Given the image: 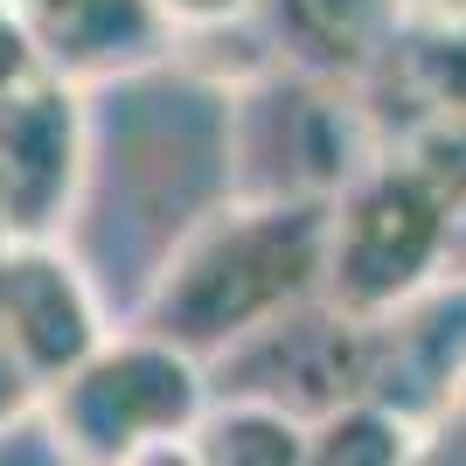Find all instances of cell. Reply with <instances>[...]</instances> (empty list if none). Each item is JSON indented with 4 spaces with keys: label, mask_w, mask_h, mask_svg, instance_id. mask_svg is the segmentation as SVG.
<instances>
[{
    "label": "cell",
    "mask_w": 466,
    "mask_h": 466,
    "mask_svg": "<svg viewBox=\"0 0 466 466\" xmlns=\"http://www.w3.org/2000/svg\"><path fill=\"white\" fill-rule=\"evenodd\" d=\"M328 202H244L230 195L154 265L126 328L195 355L202 370L251 349L265 328L320 299Z\"/></svg>",
    "instance_id": "6da1fadb"
},
{
    "label": "cell",
    "mask_w": 466,
    "mask_h": 466,
    "mask_svg": "<svg viewBox=\"0 0 466 466\" xmlns=\"http://www.w3.org/2000/svg\"><path fill=\"white\" fill-rule=\"evenodd\" d=\"M452 244H460V209L439 181L404 154H383L349 195L328 202V265H320V299L341 320L390 328L418 313L439 286H452Z\"/></svg>",
    "instance_id": "7a4b0ae2"
},
{
    "label": "cell",
    "mask_w": 466,
    "mask_h": 466,
    "mask_svg": "<svg viewBox=\"0 0 466 466\" xmlns=\"http://www.w3.org/2000/svg\"><path fill=\"white\" fill-rule=\"evenodd\" d=\"M390 154L362 84L272 70L230 97V195L244 202H334Z\"/></svg>",
    "instance_id": "3957f363"
},
{
    "label": "cell",
    "mask_w": 466,
    "mask_h": 466,
    "mask_svg": "<svg viewBox=\"0 0 466 466\" xmlns=\"http://www.w3.org/2000/svg\"><path fill=\"white\" fill-rule=\"evenodd\" d=\"M209 404H216V390L195 355L167 349V341H154L139 328H118L84 370H70L42 397L35 425L49 431L63 466H118L139 446L195 439Z\"/></svg>",
    "instance_id": "277c9868"
},
{
    "label": "cell",
    "mask_w": 466,
    "mask_h": 466,
    "mask_svg": "<svg viewBox=\"0 0 466 466\" xmlns=\"http://www.w3.org/2000/svg\"><path fill=\"white\" fill-rule=\"evenodd\" d=\"M91 181V91L35 77L0 105V237L63 244Z\"/></svg>",
    "instance_id": "5b68a950"
},
{
    "label": "cell",
    "mask_w": 466,
    "mask_h": 466,
    "mask_svg": "<svg viewBox=\"0 0 466 466\" xmlns=\"http://www.w3.org/2000/svg\"><path fill=\"white\" fill-rule=\"evenodd\" d=\"M97 279L70 244H7L0 251V349L42 383V397L112 341Z\"/></svg>",
    "instance_id": "8992f818"
},
{
    "label": "cell",
    "mask_w": 466,
    "mask_h": 466,
    "mask_svg": "<svg viewBox=\"0 0 466 466\" xmlns=\"http://www.w3.org/2000/svg\"><path fill=\"white\" fill-rule=\"evenodd\" d=\"M35 35L42 77L97 91L175 63V28L160 0H15Z\"/></svg>",
    "instance_id": "52a82bcc"
},
{
    "label": "cell",
    "mask_w": 466,
    "mask_h": 466,
    "mask_svg": "<svg viewBox=\"0 0 466 466\" xmlns=\"http://www.w3.org/2000/svg\"><path fill=\"white\" fill-rule=\"evenodd\" d=\"M258 21L279 49V70L328 84H370L404 35L397 0H265Z\"/></svg>",
    "instance_id": "ba28073f"
},
{
    "label": "cell",
    "mask_w": 466,
    "mask_h": 466,
    "mask_svg": "<svg viewBox=\"0 0 466 466\" xmlns=\"http://www.w3.org/2000/svg\"><path fill=\"white\" fill-rule=\"evenodd\" d=\"M362 97L376 112L390 97L404 105L390 126V147L410 139L418 126H466V21L460 28H404L383 70L362 84Z\"/></svg>",
    "instance_id": "9c48e42d"
},
{
    "label": "cell",
    "mask_w": 466,
    "mask_h": 466,
    "mask_svg": "<svg viewBox=\"0 0 466 466\" xmlns=\"http://www.w3.org/2000/svg\"><path fill=\"white\" fill-rule=\"evenodd\" d=\"M307 418L265 404V397H216L195 425L202 466H307Z\"/></svg>",
    "instance_id": "30bf717a"
},
{
    "label": "cell",
    "mask_w": 466,
    "mask_h": 466,
    "mask_svg": "<svg viewBox=\"0 0 466 466\" xmlns=\"http://www.w3.org/2000/svg\"><path fill=\"white\" fill-rule=\"evenodd\" d=\"M410 446L418 418L390 410L383 397H355L307 431V466H410Z\"/></svg>",
    "instance_id": "8fae6325"
},
{
    "label": "cell",
    "mask_w": 466,
    "mask_h": 466,
    "mask_svg": "<svg viewBox=\"0 0 466 466\" xmlns=\"http://www.w3.org/2000/svg\"><path fill=\"white\" fill-rule=\"evenodd\" d=\"M42 77V56H35V35H28V21H21L15 0H0V105L15 91Z\"/></svg>",
    "instance_id": "7c38bea8"
},
{
    "label": "cell",
    "mask_w": 466,
    "mask_h": 466,
    "mask_svg": "<svg viewBox=\"0 0 466 466\" xmlns=\"http://www.w3.org/2000/svg\"><path fill=\"white\" fill-rule=\"evenodd\" d=\"M265 0H160V15H167V28L181 35H202V28H230V21H251Z\"/></svg>",
    "instance_id": "4fadbf2b"
},
{
    "label": "cell",
    "mask_w": 466,
    "mask_h": 466,
    "mask_svg": "<svg viewBox=\"0 0 466 466\" xmlns=\"http://www.w3.org/2000/svg\"><path fill=\"white\" fill-rule=\"evenodd\" d=\"M28 418H42V383L0 349V439H7L15 425H28Z\"/></svg>",
    "instance_id": "5bb4252c"
},
{
    "label": "cell",
    "mask_w": 466,
    "mask_h": 466,
    "mask_svg": "<svg viewBox=\"0 0 466 466\" xmlns=\"http://www.w3.org/2000/svg\"><path fill=\"white\" fill-rule=\"evenodd\" d=\"M410 466H466V425L460 418H425L418 425V446H410Z\"/></svg>",
    "instance_id": "9a60e30c"
},
{
    "label": "cell",
    "mask_w": 466,
    "mask_h": 466,
    "mask_svg": "<svg viewBox=\"0 0 466 466\" xmlns=\"http://www.w3.org/2000/svg\"><path fill=\"white\" fill-rule=\"evenodd\" d=\"M397 21L404 28H460L466 0H397Z\"/></svg>",
    "instance_id": "2e32d148"
},
{
    "label": "cell",
    "mask_w": 466,
    "mask_h": 466,
    "mask_svg": "<svg viewBox=\"0 0 466 466\" xmlns=\"http://www.w3.org/2000/svg\"><path fill=\"white\" fill-rule=\"evenodd\" d=\"M118 466H202V452H195V439H160V446H139Z\"/></svg>",
    "instance_id": "e0dca14e"
},
{
    "label": "cell",
    "mask_w": 466,
    "mask_h": 466,
    "mask_svg": "<svg viewBox=\"0 0 466 466\" xmlns=\"http://www.w3.org/2000/svg\"><path fill=\"white\" fill-rule=\"evenodd\" d=\"M446 418H460V425H466V362L452 370V383H446Z\"/></svg>",
    "instance_id": "ac0fdd59"
},
{
    "label": "cell",
    "mask_w": 466,
    "mask_h": 466,
    "mask_svg": "<svg viewBox=\"0 0 466 466\" xmlns=\"http://www.w3.org/2000/svg\"><path fill=\"white\" fill-rule=\"evenodd\" d=\"M0 251H7V237H0Z\"/></svg>",
    "instance_id": "d6986e66"
}]
</instances>
